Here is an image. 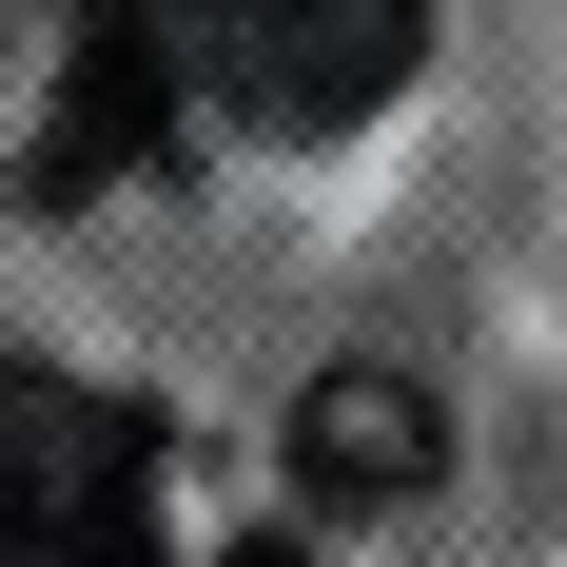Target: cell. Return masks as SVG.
I'll use <instances>...</instances> for the list:
<instances>
[{"mask_svg":"<svg viewBox=\"0 0 567 567\" xmlns=\"http://www.w3.org/2000/svg\"><path fill=\"white\" fill-rule=\"evenodd\" d=\"M196 117H216V0H79V20H59V99H40L20 196L79 216V196H117L137 157H176Z\"/></svg>","mask_w":567,"mask_h":567,"instance_id":"6da1fadb","label":"cell"},{"mask_svg":"<svg viewBox=\"0 0 567 567\" xmlns=\"http://www.w3.org/2000/svg\"><path fill=\"white\" fill-rule=\"evenodd\" d=\"M0 567H176L157 548V411L79 372H0Z\"/></svg>","mask_w":567,"mask_h":567,"instance_id":"7a4b0ae2","label":"cell"},{"mask_svg":"<svg viewBox=\"0 0 567 567\" xmlns=\"http://www.w3.org/2000/svg\"><path fill=\"white\" fill-rule=\"evenodd\" d=\"M431 59V0H216V99L255 137H352V117L411 99Z\"/></svg>","mask_w":567,"mask_h":567,"instance_id":"3957f363","label":"cell"},{"mask_svg":"<svg viewBox=\"0 0 567 567\" xmlns=\"http://www.w3.org/2000/svg\"><path fill=\"white\" fill-rule=\"evenodd\" d=\"M431 470H451V411L411 392V372H313L293 392V489L313 509H411Z\"/></svg>","mask_w":567,"mask_h":567,"instance_id":"277c9868","label":"cell"},{"mask_svg":"<svg viewBox=\"0 0 567 567\" xmlns=\"http://www.w3.org/2000/svg\"><path fill=\"white\" fill-rule=\"evenodd\" d=\"M216 567H313V548H275V528H255V548H216Z\"/></svg>","mask_w":567,"mask_h":567,"instance_id":"5b68a950","label":"cell"}]
</instances>
